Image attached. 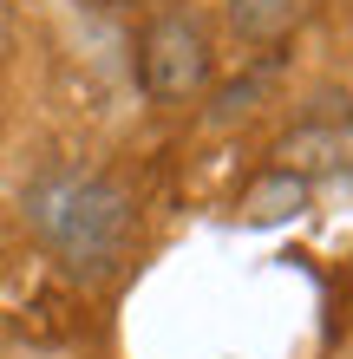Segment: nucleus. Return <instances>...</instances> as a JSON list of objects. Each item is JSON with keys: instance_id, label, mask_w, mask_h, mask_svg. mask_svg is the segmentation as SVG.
I'll return each mask as SVG.
<instances>
[{"instance_id": "nucleus-1", "label": "nucleus", "mask_w": 353, "mask_h": 359, "mask_svg": "<svg viewBox=\"0 0 353 359\" xmlns=\"http://www.w3.org/2000/svg\"><path fill=\"white\" fill-rule=\"evenodd\" d=\"M27 229L79 274H105L131 248L138 209L124 196V183L98 170H46L27 183Z\"/></svg>"}, {"instance_id": "nucleus-2", "label": "nucleus", "mask_w": 353, "mask_h": 359, "mask_svg": "<svg viewBox=\"0 0 353 359\" xmlns=\"http://www.w3.org/2000/svg\"><path fill=\"white\" fill-rule=\"evenodd\" d=\"M138 79L151 104H197L216 79V53L210 33L190 13H157L138 39Z\"/></svg>"}, {"instance_id": "nucleus-3", "label": "nucleus", "mask_w": 353, "mask_h": 359, "mask_svg": "<svg viewBox=\"0 0 353 359\" xmlns=\"http://www.w3.org/2000/svg\"><path fill=\"white\" fill-rule=\"evenodd\" d=\"M222 7H229V27L248 46H281L288 33H301L314 20L321 0H222Z\"/></svg>"}, {"instance_id": "nucleus-4", "label": "nucleus", "mask_w": 353, "mask_h": 359, "mask_svg": "<svg viewBox=\"0 0 353 359\" xmlns=\"http://www.w3.org/2000/svg\"><path fill=\"white\" fill-rule=\"evenodd\" d=\"M301 203H307V177L281 170V163H275V170H268V177L242 196V209H248L255 222H275V216H288V209H301Z\"/></svg>"}]
</instances>
